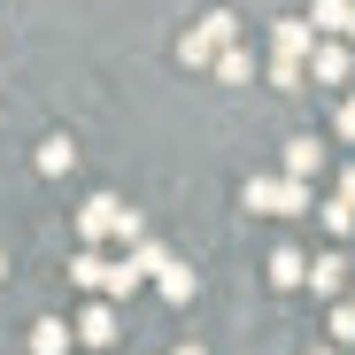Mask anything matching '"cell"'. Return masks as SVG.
Returning <instances> with one entry per match:
<instances>
[{
	"instance_id": "obj_1",
	"label": "cell",
	"mask_w": 355,
	"mask_h": 355,
	"mask_svg": "<svg viewBox=\"0 0 355 355\" xmlns=\"http://www.w3.org/2000/svg\"><path fill=\"white\" fill-rule=\"evenodd\" d=\"M70 278H78V286H93V293H108V302H124V293H132L147 270H139L132 255H124V263H108V255H93V248H85V255H70Z\"/></svg>"
},
{
	"instance_id": "obj_2",
	"label": "cell",
	"mask_w": 355,
	"mask_h": 355,
	"mask_svg": "<svg viewBox=\"0 0 355 355\" xmlns=\"http://www.w3.org/2000/svg\"><path fill=\"white\" fill-rule=\"evenodd\" d=\"M78 232H85V240H132L139 216H132L124 201H108V193H101V201H85V209H78Z\"/></svg>"
},
{
	"instance_id": "obj_3",
	"label": "cell",
	"mask_w": 355,
	"mask_h": 355,
	"mask_svg": "<svg viewBox=\"0 0 355 355\" xmlns=\"http://www.w3.org/2000/svg\"><path fill=\"white\" fill-rule=\"evenodd\" d=\"M248 209L293 216V209H309V193H302V178H255V186H248Z\"/></svg>"
},
{
	"instance_id": "obj_4",
	"label": "cell",
	"mask_w": 355,
	"mask_h": 355,
	"mask_svg": "<svg viewBox=\"0 0 355 355\" xmlns=\"http://www.w3.org/2000/svg\"><path fill=\"white\" fill-rule=\"evenodd\" d=\"M78 340H93V347H108V340H116V309H108V293L78 317Z\"/></svg>"
},
{
	"instance_id": "obj_5",
	"label": "cell",
	"mask_w": 355,
	"mask_h": 355,
	"mask_svg": "<svg viewBox=\"0 0 355 355\" xmlns=\"http://www.w3.org/2000/svg\"><path fill=\"white\" fill-rule=\"evenodd\" d=\"M62 347H70V324L62 317H39L31 324V355H62Z\"/></svg>"
},
{
	"instance_id": "obj_6",
	"label": "cell",
	"mask_w": 355,
	"mask_h": 355,
	"mask_svg": "<svg viewBox=\"0 0 355 355\" xmlns=\"http://www.w3.org/2000/svg\"><path fill=\"white\" fill-rule=\"evenodd\" d=\"M155 278H162V293H170V302H193V293H201V278H193L186 263H162Z\"/></svg>"
},
{
	"instance_id": "obj_7",
	"label": "cell",
	"mask_w": 355,
	"mask_h": 355,
	"mask_svg": "<svg viewBox=\"0 0 355 355\" xmlns=\"http://www.w3.org/2000/svg\"><path fill=\"white\" fill-rule=\"evenodd\" d=\"M309 286H317V293H340V286H347V263H340V255H317V263H309Z\"/></svg>"
},
{
	"instance_id": "obj_8",
	"label": "cell",
	"mask_w": 355,
	"mask_h": 355,
	"mask_svg": "<svg viewBox=\"0 0 355 355\" xmlns=\"http://www.w3.org/2000/svg\"><path fill=\"white\" fill-rule=\"evenodd\" d=\"M70 162H78V147H70V139H46V147H39V170H46V178H62Z\"/></svg>"
},
{
	"instance_id": "obj_9",
	"label": "cell",
	"mask_w": 355,
	"mask_h": 355,
	"mask_svg": "<svg viewBox=\"0 0 355 355\" xmlns=\"http://www.w3.org/2000/svg\"><path fill=\"white\" fill-rule=\"evenodd\" d=\"M317 162H324V155H317L309 139H293V147H286V178H317Z\"/></svg>"
},
{
	"instance_id": "obj_10",
	"label": "cell",
	"mask_w": 355,
	"mask_h": 355,
	"mask_svg": "<svg viewBox=\"0 0 355 355\" xmlns=\"http://www.w3.org/2000/svg\"><path fill=\"white\" fill-rule=\"evenodd\" d=\"M270 278H278V286H302V278H309V263L293 255V248H278V255H270Z\"/></svg>"
},
{
	"instance_id": "obj_11",
	"label": "cell",
	"mask_w": 355,
	"mask_h": 355,
	"mask_svg": "<svg viewBox=\"0 0 355 355\" xmlns=\"http://www.w3.org/2000/svg\"><path fill=\"white\" fill-rule=\"evenodd\" d=\"M332 340H347V347H355V302H347V309H332Z\"/></svg>"
},
{
	"instance_id": "obj_12",
	"label": "cell",
	"mask_w": 355,
	"mask_h": 355,
	"mask_svg": "<svg viewBox=\"0 0 355 355\" xmlns=\"http://www.w3.org/2000/svg\"><path fill=\"white\" fill-rule=\"evenodd\" d=\"M178 355H209V347H178Z\"/></svg>"
},
{
	"instance_id": "obj_13",
	"label": "cell",
	"mask_w": 355,
	"mask_h": 355,
	"mask_svg": "<svg viewBox=\"0 0 355 355\" xmlns=\"http://www.w3.org/2000/svg\"><path fill=\"white\" fill-rule=\"evenodd\" d=\"M302 355H332V347H302Z\"/></svg>"
},
{
	"instance_id": "obj_14",
	"label": "cell",
	"mask_w": 355,
	"mask_h": 355,
	"mask_svg": "<svg viewBox=\"0 0 355 355\" xmlns=\"http://www.w3.org/2000/svg\"><path fill=\"white\" fill-rule=\"evenodd\" d=\"M0 278H8V255H0Z\"/></svg>"
},
{
	"instance_id": "obj_15",
	"label": "cell",
	"mask_w": 355,
	"mask_h": 355,
	"mask_svg": "<svg viewBox=\"0 0 355 355\" xmlns=\"http://www.w3.org/2000/svg\"><path fill=\"white\" fill-rule=\"evenodd\" d=\"M347 31H355V16H347Z\"/></svg>"
}]
</instances>
